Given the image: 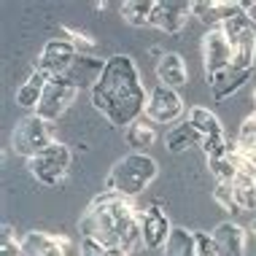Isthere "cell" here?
<instances>
[{
	"instance_id": "obj_1",
	"label": "cell",
	"mask_w": 256,
	"mask_h": 256,
	"mask_svg": "<svg viewBox=\"0 0 256 256\" xmlns=\"http://www.w3.org/2000/svg\"><path fill=\"white\" fill-rule=\"evenodd\" d=\"M92 108L100 110L114 127H130L146 114L148 92L143 86L140 70L130 54H114L106 62L100 81L89 89Z\"/></svg>"
},
{
	"instance_id": "obj_2",
	"label": "cell",
	"mask_w": 256,
	"mask_h": 256,
	"mask_svg": "<svg viewBox=\"0 0 256 256\" xmlns=\"http://www.w3.org/2000/svg\"><path fill=\"white\" fill-rule=\"evenodd\" d=\"M140 216L143 210H138L127 197L106 189L86 205L84 216L78 218V230L81 238H92L106 248L132 254L143 246Z\"/></svg>"
},
{
	"instance_id": "obj_3",
	"label": "cell",
	"mask_w": 256,
	"mask_h": 256,
	"mask_svg": "<svg viewBox=\"0 0 256 256\" xmlns=\"http://www.w3.org/2000/svg\"><path fill=\"white\" fill-rule=\"evenodd\" d=\"M156 176H159L156 159L143 154V151H132V154H124L122 159L114 162V168L108 170V178H106V189L130 200L140 194V192H146Z\"/></svg>"
},
{
	"instance_id": "obj_4",
	"label": "cell",
	"mask_w": 256,
	"mask_h": 256,
	"mask_svg": "<svg viewBox=\"0 0 256 256\" xmlns=\"http://www.w3.org/2000/svg\"><path fill=\"white\" fill-rule=\"evenodd\" d=\"M224 36L230 40L232 49V65L240 70H254V60H256V19L251 14H240L232 22H226Z\"/></svg>"
},
{
	"instance_id": "obj_5",
	"label": "cell",
	"mask_w": 256,
	"mask_h": 256,
	"mask_svg": "<svg viewBox=\"0 0 256 256\" xmlns=\"http://www.w3.org/2000/svg\"><path fill=\"white\" fill-rule=\"evenodd\" d=\"M54 138H52V130H49V122H44L40 116H24L22 122L14 127L11 132V151L24 159H32L38 154H44L49 146H54Z\"/></svg>"
},
{
	"instance_id": "obj_6",
	"label": "cell",
	"mask_w": 256,
	"mask_h": 256,
	"mask_svg": "<svg viewBox=\"0 0 256 256\" xmlns=\"http://www.w3.org/2000/svg\"><path fill=\"white\" fill-rule=\"evenodd\" d=\"M70 162H73V151L65 143H54L44 154L27 159V170L40 186H60L68 178Z\"/></svg>"
},
{
	"instance_id": "obj_7",
	"label": "cell",
	"mask_w": 256,
	"mask_h": 256,
	"mask_svg": "<svg viewBox=\"0 0 256 256\" xmlns=\"http://www.w3.org/2000/svg\"><path fill=\"white\" fill-rule=\"evenodd\" d=\"M78 92L81 89L76 86L68 76H54V78H49V84H46V92H44V98H40L38 108H36V116H40L44 122H57L76 102Z\"/></svg>"
},
{
	"instance_id": "obj_8",
	"label": "cell",
	"mask_w": 256,
	"mask_h": 256,
	"mask_svg": "<svg viewBox=\"0 0 256 256\" xmlns=\"http://www.w3.org/2000/svg\"><path fill=\"white\" fill-rule=\"evenodd\" d=\"M202 68H205V81H210L213 76H218L221 70L232 68V49L230 40H226L221 27L205 32L202 38Z\"/></svg>"
},
{
	"instance_id": "obj_9",
	"label": "cell",
	"mask_w": 256,
	"mask_h": 256,
	"mask_svg": "<svg viewBox=\"0 0 256 256\" xmlns=\"http://www.w3.org/2000/svg\"><path fill=\"white\" fill-rule=\"evenodd\" d=\"M78 57V52H76V46L70 44L68 38H54L49 44L44 46V52H40V57L32 62V68L36 70H44L46 76H65L70 70L73 60Z\"/></svg>"
},
{
	"instance_id": "obj_10",
	"label": "cell",
	"mask_w": 256,
	"mask_h": 256,
	"mask_svg": "<svg viewBox=\"0 0 256 256\" xmlns=\"http://www.w3.org/2000/svg\"><path fill=\"white\" fill-rule=\"evenodd\" d=\"M243 11H246V3H238V0H194L192 3V14L202 24H208V30L224 27Z\"/></svg>"
},
{
	"instance_id": "obj_11",
	"label": "cell",
	"mask_w": 256,
	"mask_h": 256,
	"mask_svg": "<svg viewBox=\"0 0 256 256\" xmlns=\"http://www.w3.org/2000/svg\"><path fill=\"white\" fill-rule=\"evenodd\" d=\"M184 114V100L178 98L176 89H168L162 84H156L148 92V106H146V116L156 124H170Z\"/></svg>"
},
{
	"instance_id": "obj_12",
	"label": "cell",
	"mask_w": 256,
	"mask_h": 256,
	"mask_svg": "<svg viewBox=\"0 0 256 256\" xmlns=\"http://www.w3.org/2000/svg\"><path fill=\"white\" fill-rule=\"evenodd\" d=\"M140 230H143V246L151 248V251H156V248H164L170 240V234L176 226L170 224L168 213L162 210V205L154 202L151 208H146L140 216Z\"/></svg>"
},
{
	"instance_id": "obj_13",
	"label": "cell",
	"mask_w": 256,
	"mask_h": 256,
	"mask_svg": "<svg viewBox=\"0 0 256 256\" xmlns=\"http://www.w3.org/2000/svg\"><path fill=\"white\" fill-rule=\"evenodd\" d=\"M189 14H192V3H184V0H162V3H156L154 14H151V27L168 32V36H176V32H181L186 27Z\"/></svg>"
},
{
	"instance_id": "obj_14",
	"label": "cell",
	"mask_w": 256,
	"mask_h": 256,
	"mask_svg": "<svg viewBox=\"0 0 256 256\" xmlns=\"http://www.w3.org/2000/svg\"><path fill=\"white\" fill-rule=\"evenodd\" d=\"M22 248L27 256H68V238H60V234H49V232H27L22 240Z\"/></svg>"
},
{
	"instance_id": "obj_15",
	"label": "cell",
	"mask_w": 256,
	"mask_h": 256,
	"mask_svg": "<svg viewBox=\"0 0 256 256\" xmlns=\"http://www.w3.org/2000/svg\"><path fill=\"white\" fill-rule=\"evenodd\" d=\"M213 234L218 256H246V230L234 221H221Z\"/></svg>"
},
{
	"instance_id": "obj_16",
	"label": "cell",
	"mask_w": 256,
	"mask_h": 256,
	"mask_svg": "<svg viewBox=\"0 0 256 256\" xmlns=\"http://www.w3.org/2000/svg\"><path fill=\"white\" fill-rule=\"evenodd\" d=\"M106 62H108V60H100V57H94V54H78V57L73 60L70 70H68L65 76H68V78H70L78 89H84V86L92 89V86L100 81L102 70H106Z\"/></svg>"
},
{
	"instance_id": "obj_17",
	"label": "cell",
	"mask_w": 256,
	"mask_h": 256,
	"mask_svg": "<svg viewBox=\"0 0 256 256\" xmlns=\"http://www.w3.org/2000/svg\"><path fill=\"white\" fill-rule=\"evenodd\" d=\"M156 78L162 86L168 89H178L189 81V70H186V62L178 52H168L162 54L156 62Z\"/></svg>"
},
{
	"instance_id": "obj_18",
	"label": "cell",
	"mask_w": 256,
	"mask_h": 256,
	"mask_svg": "<svg viewBox=\"0 0 256 256\" xmlns=\"http://www.w3.org/2000/svg\"><path fill=\"white\" fill-rule=\"evenodd\" d=\"M248 76H251V70H240V68H234V65L226 68V70H221L218 76H213V78L208 81L213 100H226V98H232V94L238 92L240 86H246Z\"/></svg>"
},
{
	"instance_id": "obj_19",
	"label": "cell",
	"mask_w": 256,
	"mask_h": 256,
	"mask_svg": "<svg viewBox=\"0 0 256 256\" xmlns=\"http://www.w3.org/2000/svg\"><path fill=\"white\" fill-rule=\"evenodd\" d=\"M49 78H52V76H46L44 70H36V68H32L30 78H27L24 84L16 89V106L36 110L38 102H40V98H44V92H46V84H49Z\"/></svg>"
},
{
	"instance_id": "obj_20",
	"label": "cell",
	"mask_w": 256,
	"mask_h": 256,
	"mask_svg": "<svg viewBox=\"0 0 256 256\" xmlns=\"http://www.w3.org/2000/svg\"><path fill=\"white\" fill-rule=\"evenodd\" d=\"M189 124L197 130L200 140H202V138H221L224 135V127H221L218 116L213 114V110L202 108V106L189 108Z\"/></svg>"
},
{
	"instance_id": "obj_21",
	"label": "cell",
	"mask_w": 256,
	"mask_h": 256,
	"mask_svg": "<svg viewBox=\"0 0 256 256\" xmlns=\"http://www.w3.org/2000/svg\"><path fill=\"white\" fill-rule=\"evenodd\" d=\"M164 143H168V151H172V154H184V151H189L194 143H200V135L189 122H181L168 132Z\"/></svg>"
},
{
	"instance_id": "obj_22",
	"label": "cell",
	"mask_w": 256,
	"mask_h": 256,
	"mask_svg": "<svg viewBox=\"0 0 256 256\" xmlns=\"http://www.w3.org/2000/svg\"><path fill=\"white\" fill-rule=\"evenodd\" d=\"M154 8H156L154 0H127V3H122V19L132 27H146L151 24Z\"/></svg>"
},
{
	"instance_id": "obj_23",
	"label": "cell",
	"mask_w": 256,
	"mask_h": 256,
	"mask_svg": "<svg viewBox=\"0 0 256 256\" xmlns=\"http://www.w3.org/2000/svg\"><path fill=\"white\" fill-rule=\"evenodd\" d=\"M154 140H156V130L151 122L138 119L127 127V143L132 148H148V146H154Z\"/></svg>"
},
{
	"instance_id": "obj_24",
	"label": "cell",
	"mask_w": 256,
	"mask_h": 256,
	"mask_svg": "<svg viewBox=\"0 0 256 256\" xmlns=\"http://www.w3.org/2000/svg\"><path fill=\"white\" fill-rule=\"evenodd\" d=\"M234 202L240 210H256V181L254 178H234L232 181Z\"/></svg>"
},
{
	"instance_id": "obj_25",
	"label": "cell",
	"mask_w": 256,
	"mask_h": 256,
	"mask_svg": "<svg viewBox=\"0 0 256 256\" xmlns=\"http://www.w3.org/2000/svg\"><path fill=\"white\" fill-rule=\"evenodd\" d=\"M208 170L213 172L216 184H232L238 178V170H234L232 154L230 156H218V159H208Z\"/></svg>"
},
{
	"instance_id": "obj_26",
	"label": "cell",
	"mask_w": 256,
	"mask_h": 256,
	"mask_svg": "<svg viewBox=\"0 0 256 256\" xmlns=\"http://www.w3.org/2000/svg\"><path fill=\"white\" fill-rule=\"evenodd\" d=\"M213 200L224 208L226 213H234L240 210L238 202H234V192H232V184H216V189H213Z\"/></svg>"
},
{
	"instance_id": "obj_27",
	"label": "cell",
	"mask_w": 256,
	"mask_h": 256,
	"mask_svg": "<svg viewBox=\"0 0 256 256\" xmlns=\"http://www.w3.org/2000/svg\"><path fill=\"white\" fill-rule=\"evenodd\" d=\"M194 248H197V256H218L216 243H213V234H208L202 230L194 232Z\"/></svg>"
},
{
	"instance_id": "obj_28",
	"label": "cell",
	"mask_w": 256,
	"mask_h": 256,
	"mask_svg": "<svg viewBox=\"0 0 256 256\" xmlns=\"http://www.w3.org/2000/svg\"><path fill=\"white\" fill-rule=\"evenodd\" d=\"M65 32L70 36L68 40H70V44L76 46V52H78V54H94L98 44H94V40L86 36V32H73V30H65Z\"/></svg>"
},
{
	"instance_id": "obj_29",
	"label": "cell",
	"mask_w": 256,
	"mask_h": 256,
	"mask_svg": "<svg viewBox=\"0 0 256 256\" xmlns=\"http://www.w3.org/2000/svg\"><path fill=\"white\" fill-rule=\"evenodd\" d=\"M78 256H106V246L98 243V240H92V238H81Z\"/></svg>"
},
{
	"instance_id": "obj_30",
	"label": "cell",
	"mask_w": 256,
	"mask_h": 256,
	"mask_svg": "<svg viewBox=\"0 0 256 256\" xmlns=\"http://www.w3.org/2000/svg\"><path fill=\"white\" fill-rule=\"evenodd\" d=\"M238 143V151L248 159H256V135H238L234 138Z\"/></svg>"
},
{
	"instance_id": "obj_31",
	"label": "cell",
	"mask_w": 256,
	"mask_h": 256,
	"mask_svg": "<svg viewBox=\"0 0 256 256\" xmlns=\"http://www.w3.org/2000/svg\"><path fill=\"white\" fill-rule=\"evenodd\" d=\"M0 256H27L22 243H16V240H3L0 243Z\"/></svg>"
},
{
	"instance_id": "obj_32",
	"label": "cell",
	"mask_w": 256,
	"mask_h": 256,
	"mask_svg": "<svg viewBox=\"0 0 256 256\" xmlns=\"http://www.w3.org/2000/svg\"><path fill=\"white\" fill-rule=\"evenodd\" d=\"M238 135H256V110L254 114H248L243 124H240V130H238Z\"/></svg>"
},
{
	"instance_id": "obj_33",
	"label": "cell",
	"mask_w": 256,
	"mask_h": 256,
	"mask_svg": "<svg viewBox=\"0 0 256 256\" xmlns=\"http://www.w3.org/2000/svg\"><path fill=\"white\" fill-rule=\"evenodd\" d=\"M106 256H130V254L119 251V248H106Z\"/></svg>"
},
{
	"instance_id": "obj_34",
	"label": "cell",
	"mask_w": 256,
	"mask_h": 256,
	"mask_svg": "<svg viewBox=\"0 0 256 256\" xmlns=\"http://www.w3.org/2000/svg\"><path fill=\"white\" fill-rule=\"evenodd\" d=\"M251 230H254V234H256V221H254V226H251Z\"/></svg>"
},
{
	"instance_id": "obj_35",
	"label": "cell",
	"mask_w": 256,
	"mask_h": 256,
	"mask_svg": "<svg viewBox=\"0 0 256 256\" xmlns=\"http://www.w3.org/2000/svg\"><path fill=\"white\" fill-rule=\"evenodd\" d=\"M254 100H256V86H254Z\"/></svg>"
}]
</instances>
